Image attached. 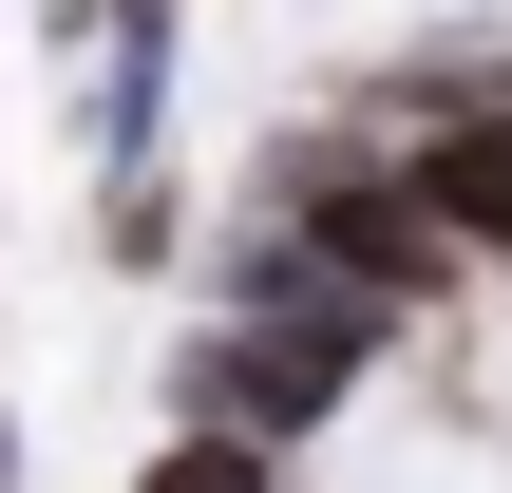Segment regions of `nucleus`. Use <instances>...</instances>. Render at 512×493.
Masks as SVG:
<instances>
[{
  "instance_id": "20e7f679",
  "label": "nucleus",
  "mask_w": 512,
  "mask_h": 493,
  "mask_svg": "<svg viewBox=\"0 0 512 493\" xmlns=\"http://www.w3.org/2000/svg\"><path fill=\"white\" fill-rule=\"evenodd\" d=\"M133 493H266V437H228V418H190V437H171V456H152Z\"/></svg>"
},
{
  "instance_id": "f03ea898",
  "label": "nucleus",
  "mask_w": 512,
  "mask_h": 493,
  "mask_svg": "<svg viewBox=\"0 0 512 493\" xmlns=\"http://www.w3.org/2000/svg\"><path fill=\"white\" fill-rule=\"evenodd\" d=\"M399 190H418L437 228H475V247H512V95H475V114H456V133H437V152L399 171Z\"/></svg>"
},
{
  "instance_id": "f257e3e1",
  "label": "nucleus",
  "mask_w": 512,
  "mask_h": 493,
  "mask_svg": "<svg viewBox=\"0 0 512 493\" xmlns=\"http://www.w3.org/2000/svg\"><path fill=\"white\" fill-rule=\"evenodd\" d=\"M380 285H304V304H228L209 342H190V418H228V437H323L342 399H361V361H380Z\"/></svg>"
},
{
  "instance_id": "7ed1b4c3",
  "label": "nucleus",
  "mask_w": 512,
  "mask_h": 493,
  "mask_svg": "<svg viewBox=\"0 0 512 493\" xmlns=\"http://www.w3.org/2000/svg\"><path fill=\"white\" fill-rule=\"evenodd\" d=\"M114 38H95V152L114 171H152V95H171V0H95Z\"/></svg>"
}]
</instances>
